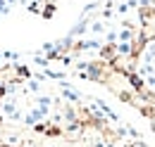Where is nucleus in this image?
Returning a JSON list of instances; mask_svg holds the SVG:
<instances>
[{
    "label": "nucleus",
    "instance_id": "f03ea898",
    "mask_svg": "<svg viewBox=\"0 0 155 147\" xmlns=\"http://www.w3.org/2000/svg\"><path fill=\"white\" fill-rule=\"evenodd\" d=\"M41 14H43L45 19H50V17H53V14H55V7H53V2H48V5H45V10H43Z\"/></svg>",
    "mask_w": 155,
    "mask_h": 147
},
{
    "label": "nucleus",
    "instance_id": "f257e3e1",
    "mask_svg": "<svg viewBox=\"0 0 155 147\" xmlns=\"http://www.w3.org/2000/svg\"><path fill=\"white\" fill-rule=\"evenodd\" d=\"M100 57H103V64H112L117 59V50H115V45H103V50H100Z\"/></svg>",
    "mask_w": 155,
    "mask_h": 147
},
{
    "label": "nucleus",
    "instance_id": "7ed1b4c3",
    "mask_svg": "<svg viewBox=\"0 0 155 147\" xmlns=\"http://www.w3.org/2000/svg\"><path fill=\"white\" fill-rule=\"evenodd\" d=\"M91 31H93V33H103V31H105V24H103V21H96V24L91 26Z\"/></svg>",
    "mask_w": 155,
    "mask_h": 147
}]
</instances>
